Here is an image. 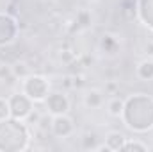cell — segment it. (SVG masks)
<instances>
[{
    "mask_svg": "<svg viewBox=\"0 0 153 152\" xmlns=\"http://www.w3.org/2000/svg\"><path fill=\"white\" fill-rule=\"evenodd\" d=\"M11 70H13L14 79H20V81H23L27 75L32 74V68H30L29 63H25V61H16V63L11 66Z\"/></svg>",
    "mask_w": 153,
    "mask_h": 152,
    "instance_id": "15",
    "label": "cell"
},
{
    "mask_svg": "<svg viewBox=\"0 0 153 152\" xmlns=\"http://www.w3.org/2000/svg\"><path fill=\"white\" fill-rule=\"evenodd\" d=\"M11 116V111H9V100L5 97H0V120Z\"/></svg>",
    "mask_w": 153,
    "mask_h": 152,
    "instance_id": "18",
    "label": "cell"
},
{
    "mask_svg": "<svg viewBox=\"0 0 153 152\" xmlns=\"http://www.w3.org/2000/svg\"><path fill=\"white\" fill-rule=\"evenodd\" d=\"M30 145V129L25 120L7 116L0 120V152H22Z\"/></svg>",
    "mask_w": 153,
    "mask_h": 152,
    "instance_id": "2",
    "label": "cell"
},
{
    "mask_svg": "<svg viewBox=\"0 0 153 152\" xmlns=\"http://www.w3.org/2000/svg\"><path fill=\"white\" fill-rule=\"evenodd\" d=\"M50 132H52L55 138L66 140V138L73 136V132H75V123H73V120H71L68 114H55V116H52V120H50Z\"/></svg>",
    "mask_w": 153,
    "mask_h": 152,
    "instance_id": "7",
    "label": "cell"
},
{
    "mask_svg": "<svg viewBox=\"0 0 153 152\" xmlns=\"http://www.w3.org/2000/svg\"><path fill=\"white\" fill-rule=\"evenodd\" d=\"M125 141H126V136H125L123 132H119V131H111V132L105 136L103 145H100V147H98V150L117 152V150H121V149H123Z\"/></svg>",
    "mask_w": 153,
    "mask_h": 152,
    "instance_id": "8",
    "label": "cell"
},
{
    "mask_svg": "<svg viewBox=\"0 0 153 152\" xmlns=\"http://www.w3.org/2000/svg\"><path fill=\"white\" fill-rule=\"evenodd\" d=\"M80 147L84 150H98L100 143H98V136L94 132H85L82 138H80Z\"/></svg>",
    "mask_w": 153,
    "mask_h": 152,
    "instance_id": "16",
    "label": "cell"
},
{
    "mask_svg": "<svg viewBox=\"0 0 153 152\" xmlns=\"http://www.w3.org/2000/svg\"><path fill=\"white\" fill-rule=\"evenodd\" d=\"M135 75L139 77L141 81H144V82L153 81V57H146V59H143V61L137 65Z\"/></svg>",
    "mask_w": 153,
    "mask_h": 152,
    "instance_id": "11",
    "label": "cell"
},
{
    "mask_svg": "<svg viewBox=\"0 0 153 152\" xmlns=\"http://www.w3.org/2000/svg\"><path fill=\"white\" fill-rule=\"evenodd\" d=\"M100 48L105 52V54H109V56H114L116 52L119 50V41L116 36H111V34H105L103 38L100 39Z\"/></svg>",
    "mask_w": 153,
    "mask_h": 152,
    "instance_id": "12",
    "label": "cell"
},
{
    "mask_svg": "<svg viewBox=\"0 0 153 152\" xmlns=\"http://www.w3.org/2000/svg\"><path fill=\"white\" fill-rule=\"evenodd\" d=\"M7 100H9V111H11V116H14V118H18V120H27L29 114L34 111V102H32L23 91L9 95Z\"/></svg>",
    "mask_w": 153,
    "mask_h": 152,
    "instance_id": "4",
    "label": "cell"
},
{
    "mask_svg": "<svg viewBox=\"0 0 153 152\" xmlns=\"http://www.w3.org/2000/svg\"><path fill=\"white\" fill-rule=\"evenodd\" d=\"M107 90H109V91H114V90H116V84H109V88H107Z\"/></svg>",
    "mask_w": 153,
    "mask_h": 152,
    "instance_id": "21",
    "label": "cell"
},
{
    "mask_svg": "<svg viewBox=\"0 0 153 152\" xmlns=\"http://www.w3.org/2000/svg\"><path fill=\"white\" fill-rule=\"evenodd\" d=\"M152 147H153V138H152Z\"/></svg>",
    "mask_w": 153,
    "mask_h": 152,
    "instance_id": "23",
    "label": "cell"
},
{
    "mask_svg": "<svg viewBox=\"0 0 153 152\" xmlns=\"http://www.w3.org/2000/svg\"><path fill=\"white\" fill-rule=\"evenodd\" d=\"M50 88H52V84H50L48 77L41 75V74H30L22 81V91L34 104L45 102V99L50 93Z\"/></svg>",
    "mask_w": 153,
    "mask_h": 152,
    "instance_id": "3",
    "label": "cell"
},
{
    "mask_svg": "<svg viewBox=\"0 0 153 152\" xmlns=\"http://www.w3.org/2000/svg\"><path fill=\"white\" fill-rule=\"evenodd\" d=\"M18 22L9 13H0V47H9L18 36Z\"/></svg>",
    "mask_w": 153,
    "mask_h": 152,
    "instance_id": "6",
    "label": "cell"
},
{
    "mask_svg": "<svg viewBox=\"0 0 153 152\" xmlns=\"http://www.w3.org/2000/svg\"><path fill=\"white\" fill-rule=\"evenodd\" d=\"M119 118L134 132L144 134L153 131V97L148 93H134L126 97Z\"/></svg>",
    "mask_w": 153,
    "mask_h": 152,
    "instance_id": "1",
    "label": "cell"
},
{
    "mask_svg": "<svg viewBox=\"0 0 153 152\" xmlns=\"http://www.w3.org/2000/svg\"><path fill=\"white\" fill-rule=\"evenodd\" d=\"M5 79H14L13 70H11V66H7V65H2V63H0V81H5Z\"/></svg>",
    "mask_w": 153,
    "mask_h": 152,
    "instance_id": "19",
    "label": "cell"
},
{
    "mask_svg": "<svg viewBox=\"0 0 153 152\" xmlns=\"http://www.w3.org/2000/svg\"><path fill=\"white\" fill-rule=\"evenodd\" d=\"M91 23H93V14H91V11H87V9H80V11L76 13V16H75L76 29H89Z\"/></svg>",
    "mask_w": 153,
    "mask_h": 152,
    "instance_id": "13",
    "label": "cell"
},
{
    "mask_svg": "<svg viewBox=\"0 0 153 152\" xmlns=\"http://www.w3.org/2000/svg\"><path fill=\"white\" fill-rule=\"evenodd\" d=\"M144 54H146V57H153V39H150V41H146L144 43Z\"/></svg>",
    "mask_w": 153,
    "mask_h": 152,
    "instance_id": "20",
    "label": "cell"
},
{
    "mask_svg": "<svg viewBox=\"0 0 153 152\" xmlns=\"http://www.w3.org/2000/svg\"><path fill=\"white\" fill-rule=\"evenodd\" d=\"M121 150H139V152H146L150 150V147L146 145V143H143L141 140H132V138H126V141H125V145H123V149Z\"/></svg>",
    "mask_w": 153,
    "mask_h": 152,
    "instance_id": "17",
    "label": "cell"
},
{
    "mask_svg": "<svg viewBox=\"0 0 153 152\" xmlns=\"http://www.w3.org/2000/svg\"><path fill=\"white\" fill-rule=\"evenodd\" d=\"M89 2H98V0H89Z\"/></svg>",
    "mask_w": 153,
    "mask_h": 152,
    "instance_id": "22",
    "label": "cell"
},
{
    "mask_svg": "<svg viewBox=\"0 0 153 152\" xmlns=\"http://www.w3.org/2000/svg\"><path fill=\"white\" fill-rule=\"evenodd\" d=\"M105 104V95L100 90H87L84 95V106L87 109H98Z\"/></svg>",
    "mask_w": 153,
    "mask_h": 152,
    "instance_id": "10",
    "label": "cell"
},
{
    "mask_svg": "<svg viewBox=\"0 0 153 152\" xmlns=\"http://www.w3.org/2000/svg\"><path fill=\"white\" fill-rule=\"evenodd\" d=\"M137 18L144 27L153 31V0H137Z\"/></svg>",
    "mask_w": 153,
    "mask_h": 152,
    "instance_id": "9",
    "label": "cell"
},
{
    "mask_svg": "<svg viewBox=\"0 0 153 152\" xmlns=\"http://www.w3.org/2000/svg\"><path fill=\"white\" fill-rule=\"evenodd\" d=\"M123 106H125V99H119V97H112L107 100V113L111 116L119 118L123 113Z\"/></svg>",
    "mask_w": 153,
    "mask_h": 152,
    "instance_id": "14",
    "label": "cell"
},
{
    "mask_svg": "<svg viewBox=\"0 0 153 152\" xmlns=\"http://www.w3.org/2000/svg\"><path fill=\"white\" fill-rule=\"evenodd\" d=\"M43 104H45V109L52 116H55V114H68L70 108H71V102H70L68 95L62 93V91H50Z\"/></svg>",
    "mask_w": 153,
    "mask_h": 152,
    "instance_id": "5",
    "label": "cell"
}]
</instances>
